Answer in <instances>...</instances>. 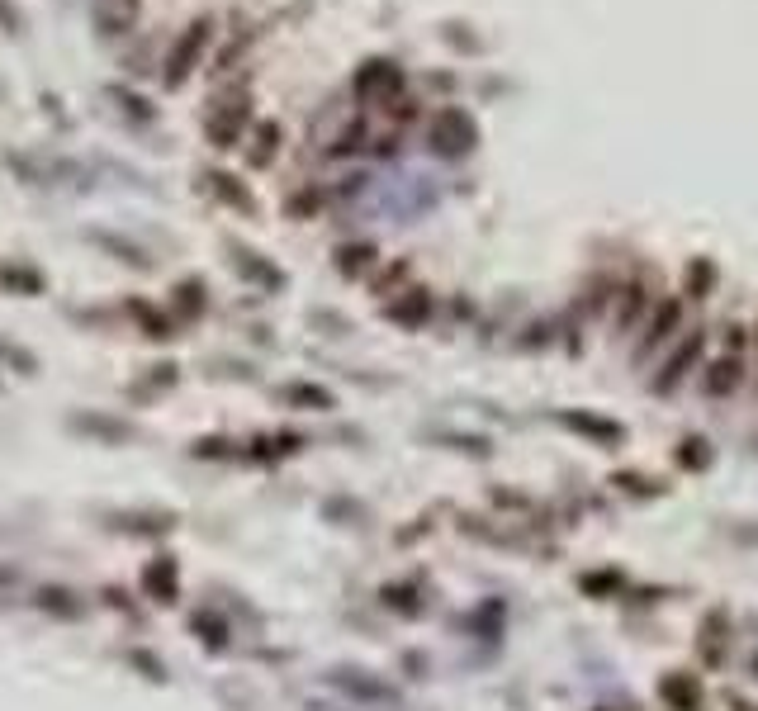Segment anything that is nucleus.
Wrapping results in <instances>:
<instances>
[{
    "instance_id": "21",
    "label": "nucleus",
    "mask_w": 758,
    "mask_h": 711,
    "mask_svg": "<svg viewBox=\"0 0 758 711\" xmlns=\"http://www.w3.org/2000/svg\"><path fill=\"white\" fill-rule=\"evenodd\" d=\"M740 711H758V707H740Z\"/></svg>"
},
{
    "instance_id": "16",
    "label": "nucleus",
    "mask_w": 758,
    "mask_h": 711,
    "mask_svg": "<svg viewBox=\"0 0 758 711\" xmlns=\"http://www.w3.org/2000/svg\"><path fill=\"white\" fill-rule=\"evenodd\" d=\"M375 266V247H365V242H356V247H342L337 252V271L342 275H365Z\"/></svg>"
},
{
    "instance_id": "17",
    "label": "nucleus",
    "mask_w": 758,
    "mask_h": 711,
    "mask_svg": "<svg viewBox=\"0 0 758 711\" xmlns=\"http://www.w3.org/2000/svg\"><path fill=\"white\" fill-rule=\"evenodd\" d=\"M233 261H237V266H242V271H247V275H256V280H266V285H280V271H271V266H261V261H256V252H237Z\"/></svg>"
},
{
    "instance_id": "4",
    "label": "nucleus",
    "mask_w": 758,
    "mask_h": 711,
    "mask_svg": "<svg viewBox=\"0 0 758 711\" xmlns=\"http://www.w3.org/2000/svg\"><path fill=\"white\" fill-rule=\"evenodd\" d=\"M474 143H479V128H474V119L465 110L446 105V110L432 119V152L436 157H465Z\"/></svg>"
},
{
    "instance_id": "15",
    "label": "nucleus",
    "mask_w": 758,
    "mask_h": 711,
    "mask_svg": "<svg viewBox=\"0 0 758 711\" xmlns=\"http://www.w3.org/2000/svg\"><path fill=\"white\" fill-rule=\"evenodd\" d=\"M280 152V124H256V147L247 152L252 166H271V157Z\"/></svg>"
},
{
    "instance_id": "7",
    "label": "nucleus",
    "mask_w": 758,
    "mask_h": 711,
    "mask_svg": "<svg viewBox=\"0 0 758 711\" xmlns=\"http://www.w3.org/2000/svg\"><path fill=\"white\" fill-rule=\"evenodd\" d=\"M740 384H744V361L735 356V351H730V356H716V361L706 365L702 394H706V399H730Z\"/></svg>"
},
{
    "instance_id": "10",
    "label": "nucleus",
    "mask_w": 758,
    "mask_h": 711,
    "mask_svg": "<svg viewBox=\"0 0 758 711\" xmlns=\"http://www.w3.org/2000/svg\"><path fill=\"white\" fill-rule=\"evenodd\" d=\"M659 697H664L673 711H697L702 707V688H697V678L692 674H668L664 683H659Z\"/></svg>"
},
{
    "instance_id": "1",
    "label": "nucleus",
    "mask_w": 758,
    "mask_h": 711,
    "mask_svg": "<svg viewBox=\"0 0 758 711\" xmlns=\"http://www.w3.org/2000/svg\"><path fill=\"white\" fill-rule=\"evenodd\" d=\"M209 38H214V24H209V19L185 24V34L176 38V48H171V57H166V72H162L166 91H181L185 81H190V72L199 67V57H204V48H209Z\"/></svg>"
},
{
    "instance_id": "14",
    "label": "nucleus",
    "mask_w": 758,
    "mask_h": 711,
    "mask_svg": "<svg viewBox=\"0 0 758 711\" xmlns=\"http://www.w3.org/2000/svg\"><path fill=\"white\" fill-rule=\"evenodd\" d=\"M204 181L214 185V190H218V195H223V200H228V204H237L242 214H252V209H256V200H252V195H247V185H237L233 176H228V171H209Z\"/></svg>"
},
{
    "instance_id": "11",
    "label": "nucleus",
    "mask_w": 758,
    "mask_h": 711,
    "mask_svg": "<svg viewBox=\"0 0 758 711\" xmlns=\"http://www.w3.org/2000/svg\"><path fill=\"white\" fill-rule=\"evenodd\" d=\"M384 313H389L394 323H403V328H422V323L432 318V294H427V290H408L403 299H394Z\"/></svg>"
},
{
    "instance_id": "9",
    "label": "nucleus",
    "mask_w": 758,
    "mask_h": 711,
    "mask_svg": "<svg viewBox=\"0 0 758 711\" xmlns=\"http://www.w3.org/2000/svg\"><path fill=\"white\" fill-rule=\"evenodd\" d=\"M645 313H650V294H645V285H626V290L616 294L612 328H616V332L640 328V318H645Z\"/></svg>"
},
{
    "instance_id": "20",
    "label": "nucleus",
    "mask_w": 758,
    "mask_h": 711,
    "mask_svg": "<svg viewBox=\"0 0 758 711\" xmlns=\"http://www.w3.org/2000/svg\"><path fill=\"white\" fill-rule=\"evenodd\" d=\"M109 95H114V100H119V105H124V110L133 114V119H152V110H147V105H143V100H138L133 91H119V86H114Z\"/></svg>"
},
{
    "instance_id": "13",
    "label": "nucleus",
    "mask_w": 758,
    "mask_h": 711,
    "mask_svg": "<svg viewBox=\"0 0 758 711\" xmlns=\"http://www.w3.org/2000/svg\"><path fill=\"white\" fill-rule=\"evenodd\" d=\"M711 285H716V266L711 261H687V275H683V294L687 299H706L711 294Z\"/></svg>"
},
{
    "instance_id": "5",
    "label": "nucleus",
    "mask_w": 758,
    "mask_h": 711,
    "mask_svg": "<svg viewBox=\"0 0 758 711\" xmlns=\"http://www.w3.org/2000/svg\"><path fill=\"white\" fill-rule=\"evenodd\" d=\"M247 119H252V110H247L242 95H237V100H214V105L204 110V138H209L214 147H237L242 143Z\"/></svg>"
},
{
    "instance_id": "12",
    "label": "nucleus",
    "mask_w": 758,
    "mask_h": 711,
    "mask_svg": "<svg viewBox=\"0 0 758 711\" xmlns=\"http://www.w3.org/2000/svg\"><path fill=\"white\" fill-rule=\"evenodd\" d=\"M564 427L569 432H578V437H593L602 441V446H621V427H616L612 418H588V413H564Z\"/></svg>"
},
{
    "instance_id": "8",
    "label": "nucleus",
    "mask_w": 758,
    "mask_h": 711,
    "mask_svg": "<svg viewBox=\"0 0 758 711\" xmlns=\"http://www.w3.org/2000/svg\"><path fill=\"white\" fill-rule=\"evenodd\" d=\"M91 19L105 38H119L138 24V0H91Z\"/></svg>"
},
{
    "instance_id": "3",
    "label": "nucleus",
    "mask_w": 758,
    "mask_h": 711,
    "mask_svg": "<svg viewBox=\"0 0 758 711\" xmlns=\"http://www.w3.org/2000/svg\"><path fill=\"white\" fill-rule=\"evenodd\" d=\"M678 328H683V304L678 299H659L650 309V318H645V328H640V342H635V361L645 365L654 361V351H664L673 337H678Z\"/></svg>"
},
{
    "instance_id": "6",
    "label": "nucleus",
    "mask_w": 758,
    "mask_h": 711,
    "mask_svg": "<svg viewBox=\"0 0 758 711\" xmlns=\"http://www.w3.org/2000/svg\"><path fill=\"white\" fill-rule=\"evenodd\" d=\"M398 86H403V72L394 62H384V57H370L356 72V95L361 100H389V95H398Z\"/></svg>"
},
{
    "instance_id": "19",
    "label": "nucleus",
    "mask_w": 758,
    "mask_h": 711,
    "mask_svg": "<svg viewBox=\"0 0 758 711\" xmlns=\"http://www.w3.org/2000/svg\"><path fill=\"white\" fill-rule=\"evenodd\" d=\"M289 399L313 403V408H332V394H323V389H308V384H294V389H289Z\"/></svg>"
},
{
    "instance_id": "2",
    "label": "nucleus",
    "mask_w": 758,
    "mask_h": 711,
    "mask_svg": "<svg viewBox=\"0 0 758 711\" xmlns=\"http://www.w3.org/2000/svg\"><path fill=\"white\" fill-rule=\"evenodd\" d=\"M702 351H706V328H692L683 332L673 347H668V356L659 361V370H654V394H668V389H678V384L692 375V365L702 361Z\"/></svg>"
},
{
    "instance_id": "18",
    "label": "nucleus",
    "mask_w": 758,
    "mask_h": 711,
    "mask_svg": "<svg viewBox=\"0 0 758 711\" xmlns=\"http://www.w3.org/2000/svg\"><path fill=\"white\" fill-rule=\"evenodd\" d=\"M678 465H687V470H702L706 465V446L697 437L692 441H683V451H678Z\"/></svg>"
}]
</instances>
